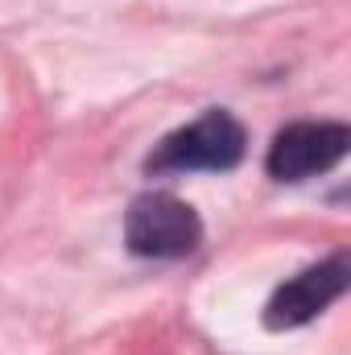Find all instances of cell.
<instances>
[{
  "label": "cell",
  "instance_id": "cell-1",
  "mask_svg": "<svg viewBox=\"0 0 351 355\" xmlns=\"http://www.w3.org/2000/svg\"><path fill=\"white\" fill-rule=\"evenodd\" d=\"M244 124L232 112H203L194 124L170 132L145 162L149 174H190V170H232L244 157Z\"/></svg>",
  "mask_w": 351,
  "mask_h": 355
},
{
  "label": "cell",
  "instance_id": "cell-2",
  "mask_svg": "<svg viewBox=\"0 0 351 355\" xmlns=\"http://www.w3.org/2000/svg\"><path fill=\"white\" fill-rule=\"evenodd\" d=\"M124 244L149 261H182L203 244V223L174 194H141L124 215Z\"/></svg>",
  "mask_w": 351,
  "mask_h": 355
},
{
  "label": "cell",
  "instance_id": "cell-3",
  "mask_svg": "<svg viewBox=\"0 0 351 355\" xmlns=\"http://www.w3.org/2000/svg\"><path fill=\"white\" fill-rule=\"evenodd\" d=\"M351 132L348 124H289L277 132L273 149H268V174L281 182H302V178L327 174L348 157Z\"/></svg>",
  "mask_w": 351,
  "mask_h": 355
},
{
  "label": "cell",
  "instance_id": "cell-4",
  "mask_svg": "<svg viewBox=\"0 0 351 355\" xmlns=\"http://www.w3.org/2000/svg\"><path fill=\"white\" fill-rule=\"evenodd\" d=\"M348 257H331L323 265L298 272L293 281H285L268 306H264V327L268 331H293L306 327L310 318H318L331 302H339L348 293Z\"/></svg>",
  "mask_w": 351,
  "mask_h": 355
}]
</instances>
